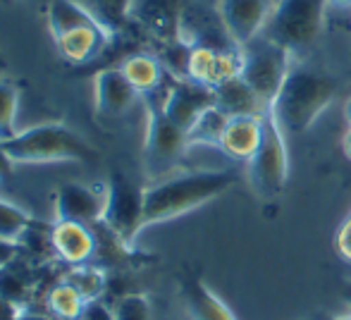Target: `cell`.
Instances as JSON below:
<instances>
[{"mask_svg": "<svg viewBox=\"0 0 351 320\" xmlns=\"http://www.w3.org/2000/svg\"><path fill=\"white\" fill-rule=\"evenodd\" d=\"M125 77L130 79L132 86L139 91V96H153V93H160L165 88V65H162L158 58L146 56V53H134V56L125 58L122 65H117Z\"/></svg>", "mask_w": 351, "mask_h": 320, "instance_id": "ffe728a7", "label": "cell"}, {"mask_svg": "<svg viewBox=\"0 0 351 320\" xmlns=\"http://www.w3.org/2000/svg\"><path fill=\"white\" fill-rule=\"evenodd\" d=\"M160 106L162 112L177 127L189 132L194 127V122L208 108L215 106V91L210 86H206V84L189 79V77H172V84L165 88V96H162Z\"/></svg>", "mask_w": 351, "mask_h": 320, "instance_id": "9c48e42d", "label": "cell"}, {"mask_svg": "<svg viewBox=\"0 0 351 320\" xmlns=\"http://www.w3.org/2000/svg\"><path fill=\"white\" fill-rule=\"evenodd\" d=\"M82 320H115V308H110L108 304H103L101 299H96V301L86 304Z\"/></svg>", "mask_w": 351, "mask_h": 320, "instance_id": "f546056e", "label": "cell"}, {"mask_svg": "<svg viewBox=\"0 0 351 320\" xmlns=\"http://www.w3.org/2000/svg\"><path fill=\"white\" fill-rule=\"evenodd\" d=\"M53 41H56V48L62 60H67L70 65H86L98 53H103V48L110 46L112 38L103 32L101 24L88 22L53 38Z\"/></svg>", "mask_w": 351, "mask_h": 320, "instance_id": "e0dca14e", "label": "cell"}, {"mask_svg": "<svg viewBox=\"0 0 351 320\" xmlns=\"http://www.w3.org/2000/svg\"><path fill=\"white\" fill-rule=\"evenodd\" d=\"M186 0H134L132 24L162 46L180 41V24Z\"/></svg>", "mask_w": 351, "mask_h": 320, "instance_id": "7c38bea8", "label": "cell"}, {"mask_svg": "<svg viewBox=\"0 0 351 320\" xmlns=\"http://www.w3.org/2000/svg\"><path fill=\"white\" fill-rule=\"evenodd\" d=\"M232 184L234 172L230 170H199L151 182L143 186V227L191 213L222 196Z\"/></svg>", "mask_w": 351, "mask_h": 320, "instance_id": "6da1fadb", "label": "cell"}, {"mask_svg": "<svg viewBox=\"0 0 351 320\" xmlns=\"http://www.w3.org/2000/svg\"><path fill=\"white\" fill-rule=\"evenodd\" d=\"M213 91H215V108H220L227 117L265 115L268 112V106L256 96V91L241 77H232V79L217 84Z\"/></svg>", "mask_w": 351, "mask_h": 320, "instance_id": "d6986e66", "label": "cell"}, {"mask_svg": "<svg viewBox=\"0 0 351 320\" xmlns=\"http://www.w3.org/2000/svg\"><path fill=\"white\" fill-rule=\"evenodd\" d=\"M148 101V122H146V141H143V167L151 182L162 180L177 160L189 149L186 132L177 127L170 117L162 112V93L146 96Z\"/></svg>", "mask_w": 351, "mask_h": 320, "instance_id": "5b68a950", "label": "cell"}, {"mask_svg": "<svg viewBox=\"0 0 351 320\" xmlns=\"http://www.w3.org/2000/svg\"><path fill=\"white\" fill-rule=\"evenodd\" d=\"M62 280L70 282L86 301H96V299H101V294L106 292V273H103L101 268H93V265H88V263L74 265Z\"/></svg>", "mask_w": 351, "mask_h": 320, "instance_id": "484cf974", "label": "cell"}, {"mask_svg": "<svg viewBox=\"0 0 351 320\" xmlns=\"http://www.w3.org/2000/svg\"><path fill=\"white\" fill-rule=\"evenodd\" d=\"M32 289H34L32 273L17 258L0 268V299L14 304L17 308H24V304L32 297Z\"/></svg>", "mask_w": 351, "mask_h": 320, "instance_id": "603a6c76", "label": "cell"}, {"mask_svg": "<svg viewBox=\"0 0 351 320\" xmlns=\"http://www.w3.org/2000/svg\"><path fill=\"white\" fill-rule=\"evenodd\" d=\"M139 91L130 84L120 67H103L93 77V106L101 120H120L132 110Z\"/></svg>", "mask_w": 351, "mask_h": 320, "instance_id": "4fadbf2b", "label": "cell"}, {"mask_svg": "<svg viewBox=\"0 0 351 320\" xmlns=\"http://www.w3.org/2000/svg\"><path fill=\"white\" fill-rule=\"evenodd\" d=\"M227 122H230V117H227L220 108L213 106L194 122V127L186 132V141H189V146L201 144V146H217V149H220Z\"/></svg>", "mask_w": 351, "mask_h": 320, "instance_id": "d4e9b609", "label": "cell"}, {"mask_svg": "<svg viewBox=\"0 0 351 320\" xmlns=\"http://www.w3.org/2000/svg\"><path fill=\"white\" fill-rule=\"evenodd\" d=\"M14 320H58V318H53L51 313H36V311H29V308H19Z\"/></svg>", "mask_w": 351, "mask_h": 320, "instance_id": "d6a6232c", "label": "cell"}, {"mask_svg": "<svg viewBox=\"0 0 351 320\" xmlns=\"http://www.w3.org/2000/svg\"><path fill=\"white\" fill-rule=\"evenodd\" d=\"M19 256V244H10V241L0 239V268L8 265L10 260H14Z\"/></svg>", "mask_w": 351, "mask_h": 320, "instance_id": "1f68e13d", "label": "cell"}, {"mask_svg": "<svg viewBox=\"0 0 351 320\" xmlns=\"http://www.w3.org/2000/svg\"><path fill=\"white\" fill-rule=\"evenodd\" d=\"M335 249H337V254L342 256L344 260H349L351 263V215L342 223V227H339L337 237H335Z\"/></svg>", "mask_w": 351, "mask_h": 320, "instance_id": "4dcf8cb0", "label": "cell"}, {"mask_svg": "<svg viewBox=\"0 0 351 320\" xmlns=\"http://www.w3.org/2000/svg\"><path fill=\"white\" fill-rule=\"evenodd\" d=\"M344 120H347V125L351 127V98L344 103Z\"/></svg>", "mask_w": 351, "mask_h": 320, "instance_id": "f35d334b", "label": "cell"}, {"mask_svg": "<svg viewBox=\"0 0 351 320\" xmlns=\"http://www.w3.org/2000/svg\"><path fill=\"white\" fill-rule=\"evenodd\" d=\"M12 158H10L8 153H5V149H3V144H0V180H5V177L10 175V170H12Z\"/></svg>", "mask_w": 351, "mask_h": 320, "instance_id": "e575fe53", "label": "cell"}, {"mask_svg": "<svg viewBox=\"0 0 351 320\" xmlns=\"http://www.w3.org/2000/svg\"><path fill=\"white\" fill-rule=\"evenodd\" d=\"M3 72H5V58L0 56V75H3Z\"/></svg>", "mask_w": 351, "mask_h": 320, "instance_id": "ab89813d", "label": "cell"}, {"mask_svg": "<svg viewBox=\"0 0 351 320\" xmlns=\"http://www.w3.org/2000/svg\"><path fill=\"white\" fill-rule=\"evenodd\" d=\"M189 320H237L225 301L201 280H189L184 287Z\"/></svg>", "mask_w": 351, "mask_h": 320, "instance_id": "44dd1931", "label": "cell"}, {"mask_svg": "<svg viewBox=\"0 0 351 320\" xmlns=\"http://www.w3.org/2000/svg\"><path fill=\"white\" fill-rule=\"evenodd\" d=\"M244 51L232 48V51H213V48H191L186 77L199 84L215 88L217 84L239 77Z\"/></svg>", "mask_w": 351, "mask_h": 320, "instance_id": "9a60e30c", "label": "cell"}, {"mask_svg": "<svg viewBox=\"0 0 351 320\" xmlns=\"http://www.w3.org/2000/svg\"><path fill=\"white\" fill-rule=\"evenodd\" d=\"M86 304H88L86 299H84L70 282H65V280H60V282L48 289V294H46L48 313L58 320H82Z\"/></svg>", "mask_w": 351, "mask_h": 320, "instance_id": "cb8c5ba5", "label": "cell"}, {"mask_svg": "<svg viewBox=\"0 0 351 320\" xmlns=\"http://www.w3.org/2000/svg\"><path fill=\"white\" fill-rule=\"evenodd\" d=\"M103 225L120 244L132 246L143 230V186H136L122 175H112L106 184Z\"/></svg>", "mask_w": 351, "mask_h": 320, "instance_id": "ba28073f", "label": "cell"}, {"mask_svg": "<svg viewBox=\"0 0 351 320\" xmlns=\"http://www.w3.org/2000/svg\"><path fill=\"white\" fill-rule=\"evenodd\" d=\"M263 117L265 115H239L230 117L222 134L220 149L234 160H249L256 153L263 136Z\"/></svg>", "mask_w": 351, "mask_h": 320, "instance_id": "ac0fdd59", "label": "cell"}, {"mask_svg": "<svg viewBox=\"0 0 351 320\" xmlns=\"http://www.w3.org/2000/svg\"><path fill=\"white\" fill-rule=\"evenodd\" d=\"M29 227H32V218L19 206L0 199V239L19 244Z\"/></svg>", "mask_w": 351, "mask_h": 320, "instance_id": "4316f807", "label": "cell"}, {"mask_svg": "<svg viewBox=\"0 0 351 320\" xmlns=\"http://www.w3.org/2000/svg\"><path fill=\"white\" fill-rule=\"evenodd\" d=\"M342 149H344V156L351 160V127H349V132L344 134V139H342Z\"/></svg>", "mask_w": 351, "mask_h": 320, "instance_id": "d590c367", "label": "cell"}, {"mask_svg": "<svg viewBox=\"0 0 351 320\" xmlns=\"http://www.w3.org/2000/svg\"><path fill=\"white\" fill-rule=\"evenodd\" d=\"M5 153L12 162L41 165V162H88L96 158V149L79 132L62 122H46L22 130L12 139L3 141Z\"/></svg>", "mask_w": 351, "mask_h": 320, "instance_id": "3957f363", "label": "cell"}, {"mask_svg": "<svg viewBox=\"0 0 351 320\" xmlns=\"http://www.w3.org/2000/svg\"><path fill=\"white\" fill-rule=\"evenodd\" d=\"M51 244L53 254L67 265H84L96 256V237H93L91 227L82 223H65V220H56L51 227Z\"/></svg>", "mask_w": 351, "mask_h": 320, "instance_id": "2e32d148", "label": "cell"}, {"mask_svg": "<svg viewBox=\"0 0 351 320\" xmlns=\"http://www.w3.org/2000/svg\"><path fill=\"white\" fill-rule=\"evenodd\" d=\"M180 41H184L189 48H213V51H232L239 48L230 38L222 22L220 12L199 3H186L182 12L180 24Z\"/></svg>", "mask_w": 351, "mask_h": 320, "instance_id": "30bf717a", "label": "cell"}, {"mask_svg": "<svg viewBox=\"0 0 351 320\" xmlns=\"http://www.w3.org/2000/svg\"><path fill=\"white\" fill-rule=\"evenodd\" d=\"M230 38L239 48H246L258 38L273 12V0H220L217 5Z\"/></svg>", "mask_w": 351, "mask_h": 320, "instance_id": "8fae6325", "label": "cell"}, {"mask_svg": "<svg viewBox=\"0 0 351 320\" xmlns=\"http://www.w3.org/2000/svg\"><path fill=\"white\" fill-rule=\"evenodd\" d=\"M328 0H278L265 24V38L291 56L318 41L325 24Z\"/></svg>", "mask_w": 351, "mask_h": 320, "instance_id": "277c9868", "label": "cell"}, {"mask_svg": "<svg viewBox=\"0 0 351 320\" xmlns=\"http://www.w3.org/2000/svg\"><path fill=\"white\" fill-rule=\"evenodd\" d=\"M106 210V186H86L67 182L56 191V220L82 223L91 227L101 223Z\"/></svg>", "mask_w": 351, "mask_h": 320, "instance_id": "5bb4252c", "label": "cell"}, {"mask_svg": "<svg viewBox=\"0 0 351 320\" xmlns=\"http://www.w3.org/2000/svg\"><path fill=\"white\" fill-rule=\"evenodd\" d=\"M19 313V308L14 306V304L5 301V299H0V320H14Z\"/></svg>", "mask_w": 351, "mask_h": 320, "instance_id": "836d02e7", "label": "cell"}, {"mask_svg": "<svg viewBox=\"0 0 351 320\" xmlns=\"http://www.w3.org/2000/svg\"><path fill=\"white\" fill-rule=\"evenodd\" d=\"M289 177V153H287V134L273 120L270 112L263 117V136L249 158V180L256 194L263 199H275L282 194Z\"/></svg>", "mask_w": 351, "mask_h": 320, "instance_id": "8992f818", "label": "cell"}, {"mask_svg": "<svg viewBox=\"0 0 351 320\" xmlns=\"http://www.w3.org/2000/svg\"><path fill=\"white\" fill-rule=\"evenodd\" d=\"M241 51H244V62H241L239 77L270 108L287 75L291 72V53L268 38L249 43Z\"/></svg>", "mask_w": 351, "mask_h": 320, "instance_id": "52a82bcc", "label": "cell"}, {"mask_svg": "<svg viewBox=\"0 0 351 320\" xmlns=\"http://www.w3.org/2000/svg\"><path fill=\"white\" fill-rule=\"evenodd\" d=\"M115 320H153V308L146 294H127L115 304Z\"/></svg>", "mask_w": 351, "mask_h": 320, "instance_id": "f1b7e54d", "label": "cell"}, {"mask_svg": "<svg viewBox=\"0 0 351 320\" xmlns=\"http://www.w3.org/2000/svg\"><path fill=\"white\" fill-rule=\"evenodd\" d=\"M330 5H335V8H342V10H349L351 8V0H328Z\"/></svg>", "mask_w": 351, "mask_h": 320, "instance_id": "74e56055", "label": "cell"}, {"mask_svg": "<svg viewBox=\"0 0 351 320\" xmlns=\"http://www.w3.org/2000/svg\"><path fill=\"white\" fill-rule=\"evenodd\" d=\"M332 320H351V316H339V318H332Z\"/></svg>", "mask_w": 351, "mask_h": 320, "instance_id": "60d3db41", "label": "cell"}, {"mask_svg": "<svg viewBox=\"0 0 351 320\" xmlns=\"http://www.w3.org/2000/svg\"><path fill=\"white\" fill-rule=\"evenodd\" d=\"M86 14H91L110 38L125 32L132 24V3L134 0H74Z\"/></svg>", "mask_w": 351, "mask_h": 320, "instance_id": "7402d4cb", "label": "cell"}, {"mask_svg": "<svg viewBox=\"0 0 351 320\" xmlns=\"http://www.w3.org/2000/svg\"><path fill=\"white\" fill-rule=\"evenodd\" d=\"M342 297H344V301H347L349 308H351V280H347V282L342 284Z\"/></svg>", "mask_w": 351, "mask_h": 320, "instance_id": "8d00e7d4", "label": "cell"}, {"mask_svg": "<svg viewBox=\"0 0 351 320\" xmlns=\"http://www.w3.org/2000/svg\"><path fill=\"white\" fill-rule=\"evenodd\" d=\"M17 86L0 79V144L17 134Z\"/></svg>", "mask_w": 351, "mask_h": 320, "instance_id": "83f0119b", "label": "cell"}, {"mask_svg": "<svg viewBox=\"0 0 351 320\" xmlns=\"http://www.w3.org/2000/svg\"><path fill=\"white\" fill-rule=\"evenodd\" d=\"M335 96L337 84L328 75L306 67H291L268 112L287 136H296L311 130V125L335 101Z\"/></svg>", "mask_w": 351, "mask_h": 320, "instance_id": "7a4b0ae2", "label": "cell"}]
</instances>
